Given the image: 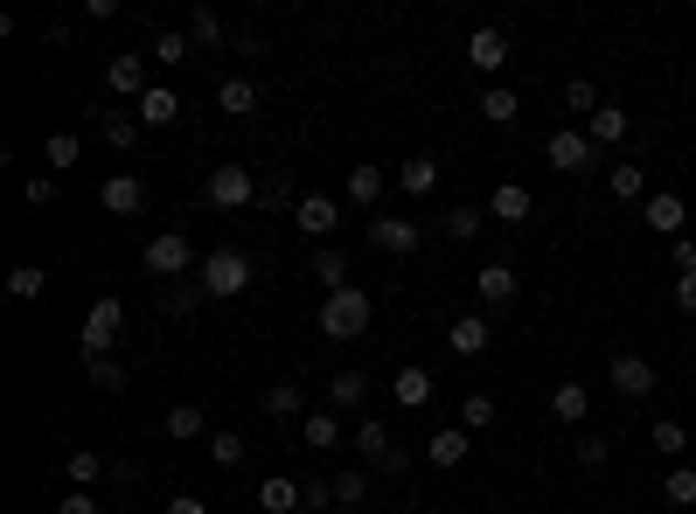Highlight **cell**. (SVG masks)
<instances>
[{
	"instance_id": "cell-41",
	"label": "cell",
	"mask_w": 696,
	"mask_h": 514,
	"mask_svg": "<svg viewBox=\"0 0 696 514\" xmlns=\"http://www.w3.org/2000/svg\"><path fill=\"white\" fill-rule=\"evenodd\" d=\"M105 480V459L91 452V445H77V452H70V486H98Z\"/></svg>"
},
{
	"instance_id": "cell-37",
	"label": "cell",
	"mask_w": 696,
	"mask_h": 514,
	"mask_svg": "<svg viewBox=\"0 0 696 514\" xmlns=\"http://www.w3.org/2000/svg\"><path fill=\"white\" fill-rule=\"evenodd\" d=\"M662 501L668 507H696V466H676V473L662 480Z\"/></svg>"
},
{
	"instance_id": "cell-23",
	"label": "cell",
	"mask_w": 696,
	"mask_h": 514,
	"mask_svg": "<svg viewBox=\"0 0 696 514\" xmlns=\"http://www.w3.org/2000/svg\"><path fill=\"white\" fill-rule=\"evenodd\" d=\"M369 404V375L362 369H341L335 383H328V411H362Z\"/></svg>"
},
{
	"instance_id": "cell-17",
	"label": "cell",
	"mask_w": 696,
	"mask_h": 514,
	"mask_svg": "<svg viewBox=\"0 0 696 514\" xmlns=\"http://www.w3.org/2000/svg\"><path fill=\"white\" fill-rule=\"evenodd\" d=\"M627 132H634V119H627L620 105H599L592 119H585V140H592V146H620Z\"/></svg>"
},
{
	"instance_id": "cell-27",
	"label": "cell",
	"mask_w": 696,
	"mask_h": 514,
	"mask_svg": "<svg viewBox=\"0 0 696 514\" xmlns=\"http://www.w3.org/2000/svg\"><path fill=\"white\" fill-rule=\"evenodd\" d=\"M585 411H592V390H585V383H557L551 390V417L557 424H578Z\"/></svg>"
},
{
	"instance_id": "cell-43",
	"label": "cell",
	"mask_w": 696,
	"mask_h": 514,
	"mask_svg": "<svg viewBox=\"0 0 696 514\" xmlns=\"http://www.w3.org/2000/svg\"><path fill=\"white\" fill-rule=\"evenodd\" d=\"M84 375H91V390H126L119 354H98V362H84Z\"/></svg>"
},
{
	"instance_id": "cell-42",
	"label": "cell",
	"mask_w": 696,
	"mask_h": 514,
	"mask_svg": "<svg viewBox=\"0 0 696 514\" xmlns=\"http://www.w3.org/2000/svg\"><path fill=\"white\" fill-rule=\"evenodd\" d=\"M188 50H195L188 29H161L154 35V63H188Z\"/></svg>"
},
{
	"instance_id": "cell-26",
	"label": "cell",
	"mask_w": 696,
	"mask_h": 514,
	"mask_svg": "<svg viewBox=\"0 0 696 514\" xmlns=\"http://www.w3.org/2000/svg\"><path fill=\"white\" fill-rule=\"evenodd\" d=\"M481 119L488 125H515L522 119V98L509 91V84H488V91H481Z\"/></svg>"
},
{
	"instance_id": "cell-6",
	"label": "cell",
	"mask_w": 696,
	"mask_h": 514,
	"mask_svg": "<svg viewBox=\"0 0 696 514\" xmlns=\"http://www.w3.org/2000/svg\"><path fill=\"white\" fill-rule=\"evenodd\" d=\"M356 452H362L369 466H377V473H404V445L390 438L377 417H362V424H356Z\"/></svg>"
},
{
	"instance_id": "cell-10",
	"label": "cell",
	"mask_w": 696,
	"mask_h": 514,
	"mask_svg": "<svg viewBox=\"0 0 696 514\" xmlns=\"http://www.w3.org/2000/svg\"><path fill=\"white\" fill-rule=\"evenodd\" d=\"M369 243H377V251H390V258H411V251L425 243V230H418L411 216H377V222H369Z\"/></svg>"
},
{
	"instance_id": "cell-53",
	"label": "cell",
	"mask_w": 696,
	"mask_h": 514,
	"mask_svg": "<svg viewBox=\"0 0 696 514\" xmlns=\"http://www.w3.org/2000/svg\"><path fill=\"white\" fill-rule=\"evenodd\" d=\"M167 514H209V507L195 501V494H174V501H167Z\"/></svg>"
},
{
	"instance_id": "cell-7",
	"label": "cell",
	"mask_w": 696,
	"mask_h": 514,
	"mask_svg": "<svg viewBox=\"0 0 696 514\" xmlns=\"http://www.w3.org/2000/svg\"><path fill=\"white\" fill-rule=\"evenodd\" d=\"M543 161L557 174H585V167H599V146L585 140V132H551V140H543Z\"/></svg>"
},
{
	"instance_id": "cell-51",
	"label": "cell",
	"mask_w": 696,
	"mask_h": 514,
	"mask_svg": "<svg viewBox=\"0 0 696 514\" xmlns=\"http://www.w3.org/2000/svg\"><path fill=\"white\" fill-rule=\"evenodd\" d=\"M29 203H35V209L56 203V182H50V174H35V182H29Z\"/></svg>"
},
{
	"instance_id": "cell-14",
	"label": "cell",
	"mask_w": 696,
	"mask_h": 514,
	"mask_svg": "<svg viewBox=\"0 0 696 514\" xmlns=\"http://www.w3.org/2000/svg\"><path fill=\"white\" fill-rule=\"evenodd\" d=\"M98 203L112 209V216H140L146 209V182H140V174H112V182L98 188Z\"/></svg>"
},
{
	"instance_id": "cell-2",
	"label": "cell",
	"mask_w": 696,
	"mask_h": 514,
	"mask_svg": "<svg viewBox=\"0 0 696 514\" xmlns=\"http://www.w3.org/2000/svg\"><path fill=\"white\" fill-rule=\"evenodd\" d=\"M119 327H126V299H112V293H98V299H91V313H84V333H77L84 362H98V354H112V341H119Z\"/></svg>"
},
{
	"instance_id": "cell-9",
	"label": "cell",
	"mask_w": 696,
	"mask_h": 514,
	"mask_svg": "<svg viewBox=\"0 0 696 514\" xmlns=\"http://www.w3.org/2000/svg\"><path fill=\"white\" fill-rule=\"evenodd\" d=\"M293 222H300L314 243H328V237L341 230V203H335V195H300V203H293Z\"/></svg>"
},
{
	"instance_id": "cell-36",
	"label": "cell",
	"mask_w": 696,
	"mask_h": 514,
	"mask_svg": "<svg viewBox=\"0 0 696 514\" xmlns=\"http://www.w3.org/2000/svg\"><path fill=\"white\" fill-rule=\"evenodd\" d=\"M98 132H105V146H133L140 140V119H126V111H98Z\"/></svg>"
},
{
	"instance_id": "cell-28",
	"label": "cell",
	"mask_w": 696,
	"mask_h": 514,
	"mask_svg": "<svg viewBox=\"0 0 696 514\" xmlns=\"http://www.w3.org/2000/svg\"><path fill=\"white\" fill-rule=\"evenodd\" d=\"M390 396H398L404 411H425V404H432V375H425V369H398V383H390Z\"/></svg>"
},
{
	"instance_id": "cell-31",
	"label": "cell",
	"mask_w": 696,
	"mask_h": 514,
	"mask_svg": "<svg viewBox=\"0 0 696 514\" xmlns=\"http://www.w3.org/2000/svg\"><path fill=\"white\" fill-rule=\"evenodd\" d=\"M300 501H307V486H293V480H265V486H258V507H265V514H293Z\"/></svg>"
},
{
	"instance_id": "cell-39",
	"label": "cell",
	"mask_w": 696,
	"mask_h": 514,
	"mask_svg": "<svg viewBox=\"0 0 696 514\" xmlns=\"http://www.w3.org/2000/svg\"><path fill=\"white\" fill-rule=\"evenodd\" d=\"M203 431H209V417L195 411V404H174L167 411V438H203Z\"/></svg>"
},
{
	"instance_id": "cell-19",
	"label": "cell",
	"mask_w": 696,
	"mask_h": 514,
	"mask_svg": "<svg viewBox=\"0 0 696 514\" xmlns=\"http://www.w3.org/2000/svg\"><path fill=\"white\" fill-rule=\"evenodd\" d=\"M530 209L536 203H530V188H522V182H502V188L488 195V216L494 222H530Z\"/></svg>"
},
{
	"instance_id": "cell-35",
	"label": "cell",
	"mask_w": 696,
	"mask_h": 514,
	"mask_svg": "<svg viewBox=\"0 0 696 514\" xmlns=\"http://www.w3.org/2000/svg\"><path fill=\"white\" fill-rule=\"evenodd\" d=\"M314 278L328 285V293H341V285H348V258L335 251V243H320V251H314Z\"/></svg>"
},
{
	"instance_id": "cell-4",
	"label": "cell",
	"mask_w": 696,
	"mask_h": 514,
	"mask_svg": "<svg viewBox=\"0 0 696 514\" xmlns=\"http://www.w3.org/2000/svg\"><path fill=\"white\" fill-rule=\"evenodd\" d=\"M140 264H146V272H154V278H182L188 264H195V243H188L182 230H161V237H146Z\"/></svg>"
},
{
	"instance_id": "cell-52",
	"label": "cell",
	"mask_w": 696,
	"mask_h": 514,
	"mask_svg": "<svg viewBox=\"0 0 696 514\" xmlns=\"http://www.w3.org/2000/svg\"><path fill=\"white\" fill-rule=\"evenodd\" d=\"M676 306L696 313V272H676Z\"/></svg>"
},
{
	"instance_id": "cell-13",
	"label": "cell",
	"mask_w": 696,
	"mask_h": 514,
	"mask_svg": "<svg viewBox=\"0 0 696 514\" xmlns=\"http://www.w3.org/2000/svg\"><path fill=\"white\" fill-rule=\"evenodd\" d=\"M488 341H494V333H488V313H460V320L446 327V348L460 354V362H474V354H488Z\"/></svg>"
},
{
	"instance_id": "cell-29",
	"label": "cell",
	"mask_w": 696,
	"mask_h": 514,
	"mask_svg": "<svg viewBox=\"0 0 696 514\" xmlns=\"http://www.w3.org/2000/svg\"><path fill=\"white\" fill-rule=\"evenodd\" d=\"M398 188H404V195H432V188H439V161H432V153L404 161V167H398Z\"/></svg>"
},
{
	"instance_id": "cell-1",
	"label": "cell",
	"mask_w": 696,
	"mask_h": 514,
	"mask_svg": "<svg viewBox=\"0 0 696 514\" xmlns=\"http://www.w3.org/2000/svg\"><path fill=\"white\" fill-rule=\"evenodd\" d=\"M369 320H377V299H369L362 285H341V293L320 299V333H328V341H362Z\"/></svg>"
},
{
	"instance_id": "cell-38",
	"label": "cell",
	"mask_w": 696,
	"mask_h": 514,
	"mask_svg": "<svg viewBox=\"0 0 696 514\" xmlns=\"http://www.w3.org/2000/svg\"><path fill=\"white\" fill-rule=\"evenodd\" d=\"M42 161H50V167H77V161H84V140H77V132H50Z\"/></svg>"
},
{
	"instance_id": "cell-8",
	"label": "cell",
	"mask_w": 696,
	"mask_h": 514,
	"mask_svg": "<svg viewBox=\"0 0 696 514\" xmlns=\"http://www.w3.org/2000/svg\"><path fill=\"white\" fill-rule=\"evenodd\" d=\"M606 383H613L627 404H641V396H655V362H648V354H613Z\"/></svg>"
},
{
	"instance_id": "cell-50",
	"label": "cell",
	"mask_w": 696,
	"mask_h": 514,
	"mask_svg": "<svg viewBox=\"0 0 696 514\" xmlns=\"http://www.w3.org/2000/svg\"><path fill=\"white\" fill-rule=\"evenodd\" d=\"M668 258H676V272H696V237H676V243H668Z\"/></svg>"
},
{
	"instance_id": "cell-15",
	"label": "cell",
	"mask_w": 696,
	"mask_h": 514,
	"mask_svg": "<svg viewBox=\"0 0 696 514\" xmlns=\"http://www.w3.org/2000/svg\"><path fill=\"white\" fill-rule=\"evenodd\" d=\"M105 84H112L119 98H146L154 84H146V56H112L105 63Z\"/></svg>"
},
{
	"instance_id": "cell-48",
	"label": "cell",
	"mask_w": 696,
	"mask_h": 514,
	"mask_svg": "<svg viewBox=\"0 0 696 514\" xmlns=\"http://www.w3.org/2000/svg\"><path fill=\"white\" fill-rule=\"evenodd\" d=\"M56 514H98V494H91V486H70V494L56 501Z\"/></svg>"
},
{
	"instance_id": "cell-12",
	"label": "cell",
	"mask_w": 696,
	"mask_h": 514,
	"mask_svg": "<svg viewBox=\"0 0 696 514\" xmlns=\"http://www.w3.org/2000/svg\"><path fill=\"white\" fill-rule=\"evenodd\" d=\"M683 222H689V203H683L676 188H655V195H648V230H655V237L676 243V237H683Z\"/></svg>"
},
{
	"instance_id": "cell-25",
	"label": "cell",
	"mask_w": 696,
	"mask_h": 514,
	"mask_svg": "<svg viewBox=\"0 0 696 514\" xmlns=\"http://www.w3.org/2000/svg\"><path fill=\"white\" fill-rule=\"evenodd\" d=\"M133 111H140V125H174V119H182V98H174L167 84H154V91H146Z\"/></svg>"
},
{
	"instance_id": "cell-18",
	"label": "cell",
	"mask_w": 696,
	"mask_h": 514,
	"mask_svg": "<svg viewBox=\"0 0 696 514\" xmlns=\"http://www.w3.org/2000/svg\"><path fill=\"white\" fill-rule=\"evenodd\" d=\"M515 272H509V264H481V272H474V293H481V306H509L515 299Z\"/></svg>"
},
{
	"instance_id": "cell-45",
	"label": "cell",
	"mask_w": 696,
	"mask_h": 514,
	"mask_svg": "<svg viewBox=\"0 0 696 514\" xmlns=\"http://www.w3.org/2000/svg\"><path fill=\"white\" fill-rule=\"evenodd\" d=\"M244 452H251V445L237 438V431H216V438H209V459H216V466H244Z\"/></svg>"
},
{
	"instance_id": "cell-33",
	"label": "cell",
	"mask_w": 696,
	"mask_h": 514,
	"mask_svg": "<svg viewBox=\"0 0 696 514\" xmlns=\"http://www.w3.org/2000/svg\"><path fill=\"white\" fill-rule=\"evenodd\" d=\"M224 35H230V29H224V14H216V8H195V14H188V42H195V50H216Z\"/></svg>"
},
{
	"instance_id": "cell-47",
	"label": "cell",
	"mask_w": 696,
	"mask_h": 514,
	"mask_svg": "<svg viewBox=\"0 0 696 514\" xmlns=\"http://www.w3.org/2000/svg\"><path fill=\"white\" fill-rule=\"evenodd\" d=\"M362 494H369V480H362V473H341V480H335V507H356Z\"/></svg>"
},
{
	"instance_id": "cell-5",
	"label": "cell",
	"mask_w": 696,
	"mask_h": 514,
	"mask_svg": "<svg viewBox=\"0 0 696 514\" xmlns=\"http://www.w3.org/2000/svg\"><path fill=\"white\" fill-rule=\"evenodd\" d=\"M203 195H209V209H251L258 203V182H251V167H209Z\"/></svg>"
},
{
	"instance_id": "cell-16",
	"label": "cell",
	"mask_w": 696,
	"mask_h": 514,
	"mask_svg": "<svg viewBox=\"0 0 696 514\" xmlns=\"http://www.w3.org/2000/svg\"><path fill=\"white\" fill-rule=\"evenodd\" d=\"M467 452H474V431H467V424H446V431H432V445H425L432 466H467Z\"/></svg>"
},
{
	"instance_id": "cell-32",
	"label": "cell",
	"mask_w": 696,
	"mask_h": 514,
	"mask_svg": "<svg viewBox=\"0 0 696 514\" xmlns=\"http://www.w3.org/2000/svg\"><path fill=\"white\" fill-rule=\"evenodd\" d=\"M265 417H307V390H300V383H272L265 390Z\"/></svg>"
},
{
	"instance_id": "cell-20",
	"label": "cell",
	"mask_w": 696,
	"mask_h": 514,
	"mask_svg": "<svg viewBox=\"0 0 696 514\" xmlns=\"http://www.w3.org/2000/svg\"><path fill=\"white\" fill-rule=\"evenodd\" d=\"M216 111L251 119V111H258V84H251V77H224V84H216Z\"/></svg>"
},
{
	"instance_id": "cell-44",
	"label": "cell",
	"mask_w": 696,
	"mask_h": 514,
	"mask_svg": "<svg viewBox=\"0 0 696 514\" xmlns=\"http://www.w3.org/2000/svg\"><path fill=\"white\" fill-rule=\"evenodd\" d=\"M655 452H662V459H683V452H689V431H683L676 417H662V424H655Z\"/></svg>"
},
{
	"instance_id": "cell-30",
	"label": "cell",
	"mask_w": 696,
	"mask_h": 514,
	"mask_svg": "<svg viewBox=\"0 0 696 514\" xmlns=\"http://www.w3.org/2000/svg\"><path fill=\"white\" fill-rule=\"evenodd\" d=\"M42 293H50V272H42V264H14V272H8V299L29 306V299H42Z\"/></svg>"
},
{
	"instance_id": "cell-40",
	"label": "cell",
	"mask_w": 696,
	"mask_h": 514,
	"mask_svg": "<svg viewBox=\"0 0 696 514\" xmlns=\"http://www.w3.org/2000/svg\"><path fill=\"white\" fill-rule=\"evenodd\" d=\"M460 424H467V431H488V424H494V396H488V390L460 396Z\"/></svg>"
},
{
	"instance_id": "cell-22",
	"label": "cell",
	"mask_w": 696,
	"mask_h": 514,
	"mask_svg": "<svg viewBox=\"0 0 696 514\" xmlns=\"http://www.w3.org/2000/svg\"><path fill=\"white\" fill-rule=\"evenodd\" d=\"M300 445H314V452H328V445H341V417L320 404V411H307L300 417Z\"/></svg>"
},
{
	"instance_id": "cell-54",
	"label": "cell",
	"mask_w": 696,
	"mask_h": 514,
	"mask_svg": "<svg viewBox=\"0 0 696 514\" xmlns=\"http://www.w3.org/2000/svg\"><path fill=\"white\" fill-rule=\"evenodd\" d=\"M398 514H418V507H398Z\"/></svg>"
},
{
	"instance_id": "cell-49",
	"label": "cell",
	"mask_w": 696,
	"mask_h": 514,
	"mask_svg": "<svg viewBox=\"0 0 696 514\" xmlns=\"http://www.w3.org/2000/svg\"><path fill=\"white\" fill-rule=\"evenodd\" d=\"M606 459H613V445H606V438H578V466H592V473H599Z\"/></svg>"
},
{
	"instance_id": "cell-21",
	"label": "cell",
	"mask_w": 696,
	"mask_h": 514,
	"mask_svg": "<svg viewBox=\"0 0 696 514\" xmlns=\"http://www.w3.org/2000/svg\"><path fill=\"white\" fill-rule=\"evenodd\" d=\"M606 188H613L620 203H648V167L641 161H613L606 167Z\"/></svg>"
},
{
	"instance_id": "cell-34",
	"label": "cell",
	"mask_w": 696,
	"mask_h": 514,
	"mask_svg": "<svg viewBox=\"0 0 696 514\" xmlns=\"http://www.w3.org/2000/svg\"><path fill=\"white\" fill-rule=\"evenodd\" d=\"M439 230H446L453 243H474V237L488 230V216H481V209H446V216H439Z\"/></svg>"
},
{
	"instance_id": "cell-11",
	"label": "cell",
	"mask_w": 696,
	"mask_h": 514,
	"mask_svg": "<svg viewBox=\"0 0 696 514\" xmlns=\"http://www.w3.org/2000/svg\"><path fill=\"white\" fill-rule=\"evenodd\" d=\"M467 63H474L481 77H494V70L509 63V29H494V21H481V29L467 35Z\"/></svg>"
},
{
	"instance_id": "cell-24",
	"label": "cell",
	"mask_w": 696,
	"mask_h": 514,
	"mask_svg": "<svg viewBox=\"0 0 696 514\" xmlns=\"http://www.w3.org/2000/svg\"><path fill=\"white\" fill-rule=\"evenodd\" d=\"M390 182H383V167H348V182H341V195L356 209H377V195H383Z\"/></svg>"
},
{
	"instance_id": "cell-3",
	"label": "cell",
	"mask_w": 696,
	"mask_h": 514,
	"mask_svg": "<svg viewBox=\"0 0 696 514\" xmlns=\"http://www.w3.org/2000/svg\"><path fill=\"white\" fill-rule=\"evenodd\" d=\"M195 285H203V299H237V293L251 285V258H244V251H209Z\"/></svg>"
},
{
	"instance_id": "cell-46",
	"label": "cell",
	"mask_w": 696,
	"mask_h": 514,
	"mask_svg": "<svg viewBox=\"0 0 696 514\" xmlns=\"http://www.w3.org/2000/svg\"><path fill=\"white\" fill-rule=\"evenodd\" d=\"M564 105L592 119V111H599V91H592V84H585V77H572V84H564Z\"/></svg>"
}]
</instances>
